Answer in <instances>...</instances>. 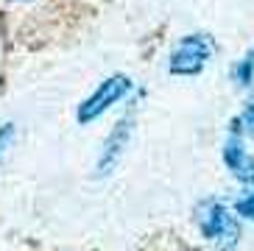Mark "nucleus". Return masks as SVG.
Here are the masks:
<instances>
[{"label":"nucleus","mask_w":254,"mask_h":251,"mask_svg":"<svg viewBox=\"0 0 254 251\" xmlns=\"http://www.w3.org/2000/svg\"><path fill=\"white\" fill-rule=\"evenodd\" d=\"M128 89H131V81H128L126 75H112V78L101 81V87L78 106V123H90V120L101 118L109 106L118 104L120 98L126 95Z\"/></svg>","instance_id":"nucleus-3"},{"label":"nucleus","mask_w":254,"mask_h":251,"mask_svg":"<svg viewBox=\"0 0 254 251\" xmlns=\"http://www.w3.org/2000/svg\"><path fill=\"white\" fill-rule=\"evenodd\" d=\"M128 137H131V118H123V120H118V126L109 131L104 148H101V154H98L95 176H106V173H112L115 165H118L120 156H123V148L128 145Z\"/></svg>","instance_id":"nucleus-4"},{"label":"nucleus","mask_w":254,"mask_h":251,"mask_svg":"<svg viewBox=\"0 0 254 251\" xmlns=\"http://www.w3.org/2000/svg\"><path fill=\"white\" fill-rule=\"evenodd\" d=\"M240 123L246 126L249 131H254V101L246 106V109H243V118H240Z\"/></svg>","instance_id":"nucleus-9"},{"label":"nucleus","mask_w":254,"mask_h":251,"mask_svg":"<svg viewBox=\"0 0 254 251\" xmlns=\"http://www.w3.org/2000/svg\"><path fill=\"white\" fill-rule=\"evenodd\" d=\"M11 137H14V123H6L0 126V154L8 148V142H11Z\"/></svg>","instance_id":"nucleus-8"},{"label":"nucleus","mask_w":254,"mask_h":251,"mask_svg":"<svg viewBox=\"0 0 254 251\" xmlns=\"http://www.w3.org/2000/svg\"><path fill=\"white\" fill-rule=\"evenodd\" d=\"M224 162L240 182H254V156H249L246 151H243L238 137H229V140H226Z\"/></svg>","instance_id":"nucleus-5"},{"label":"nucleus","mask_w":254,"mask_h":251,"mask_svg":"<svg viewBox=\"0 0 254 251\" xmlns=\"http://www.w3.org/2000/svg\"><path fill=\"white\" fill-rule=\"evenodd\" d=\"M238 215H243L246 221H254V192H246L243 198H238Z\"/></svg>","instance_id":"nucleus-7"},{"label":"nucleus","mask_w":254,"mask_h":251,"mask_svg":"<svg viewBox=\"0 0 254 251\" xmlns=\"http://www.w3.org/2000/svg\"><path fill=\"white\" fill-rule=\"evenodd\" d=\"M209 56H212V42L204 34H190L171 51L168 67L173 75H198Z\"/></svg>","instance_id":"nucleus-1"},{"label":"nucleus","mask_w":254,"mask_h":251,"mask_svg":"<svg viewBox=\"0 0 254 251\" xmlns=\"http://www.w3.org/2000/svg\"><path fill=\"white\" fill-rule=\"evenodd\" d=\"M198 223H201V235L209 237V240H215L224 251H229L232 246L238 243V237H240L238 221L232 218V212L224 207V204L207 201L204 209H201V221Z\"/></svg>","instance_id":"nucleus-2"},{"label":"nucleus","mask_w":254,"mask_h":251,"mask_svg":"<svg viewBox=\"0 0 254 251\" xmlns=\"http://www.w3.org/2000/svg\"><path fill=\"white\" fill-rule=\"evenodd\" d=\"M235 81H238L240 87H249V84L254 81V48L238 62V67H235Z\"/></svg>","instance_id":"nucleus-6"}]
</instances>
